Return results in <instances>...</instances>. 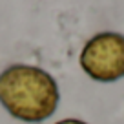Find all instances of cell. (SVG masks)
<instances>
[{
  "label": "cell",
  "instance_id": "1",
  "mask_svg": "<svg viewBox=\"0 0 124 124\" xmlns=\"http://www.w3.org/2000/svg\"><path fill=\"white\" fill-rule=\"evenodd\" d=\"M58 86L46 70L15 64L0 73V104L15 119L42 122L58 106Z\"/></svg>",
  "mask_w": 124,
  "mask_h": 124
},
{
  "label": "cell",
  "instance_id": "2",
  "mask_svg": "<svg viewBox=\"0 0 124 124\" xmlns=\"http://www.w3.org/2000/svg\"><path fill=\"white\" fill-rule=\"evenodd\" d=\"M80 66L99 82H113L124 77V35L104 31L86 42Z\"/></svg>",
  "mask_w": 124,
  "mask_h": 124
},
{
  "label": "cell",
  "instance_id": "3",
  "mask_svg": "<svg viewBox=\"0 0 124 124\" xmlns=\"http://www.w3.org/2000/svg\"><path fill=\"white\" fill-rule=\"evenodd\" d=\"M55 124H88V122H82V120H78V119H64V120L55 122Z\"/></svg>",
  "mask_w": 124,
  "mask_h": 124
}]
</instances>
